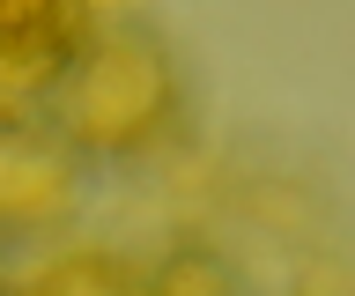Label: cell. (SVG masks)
<instances>
[{
  "mask_svg": "<svg viewBox=\"0 0 355 296\" xmlns=\"http://www.w3.org/2000/svg\"><path fill=\"white\" fill-rule=\"evenodd\" d=\"M67 126L96 148H126V141L155 134L171 112V67L155 45H104L82 52L67 67Z\"/></svg>",
  "mask_w": 355,
  "mask_h": 296,
  "instance_id": "6da1fadb",
  "label": "cell"
},
{
  "mask_svg": "<svg viewBox=\"0 0 355 296\" xmlns=\"http://www.w3.org/2000/svg\"><path fill=\"white\" fill-rule=\"evenodd\" d=\"M67 67H74V23L52 8H0V126H15V112L60 96Z\"/></svg>",
  "mask_w": 355,
  "mask_h": 296,
  "instance_id": "7a4b0ae2",
  "label": "cell"
},
{
  "mask_svg": "<svg viewBox=\"0 0 355 296\" xmlns=\"http://www.w3.org/2000/svg\"><path fill=\"white\" fill-rule=\"evenodd\" d=\"M163 296H230V274L193 252V259H178V267L163 274Z\"/></svg>",
  "mask_w": 355,
  "mask_h": 296,
  "instance_id": "3957f363",
  "label": "cell"
}]
</instances>
